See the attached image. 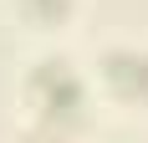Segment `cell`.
Listing matches in <instances>:
<instances>
[{
    "instance_id": "6da1fadb",
    "label": "cell",
    "mask_w": 148,
    "mask_h": 143,
    "mask_svg": "<svg viewBox=\"0 0 148 143\" xmlns=\"http://www.w3.org/2000/svg\"><path fill=\"white\" fill-rule=\"evenodd\" d=\"M31 97H36V107L41 113H77L82 107V82H77V72L66 67V61H46L36 77H31Z\"/></svg>"
},
{
    "instance_id": "7a4b0ae2",
    "label": "cell",
    "mask_w": 148,
    "mask_h": 143,
    "mask_svg": "<svg viewBox=\"0 0 148 143\" xmlns=\"http://www.w3.org/2000/svg\"><path fill=\"white\" fill-rule=\"evenodd\" d=\"M102 72L123 97H143L148 92V51H112Z\"/></svg>"
},
{
    "instance_id": "3957f363",
    "label": "cell",
    "mask_w": 148,
    "mask_h": 143,
    "mask_svg": "<svg viewBox=\"0 0 148 143\" xmlns=\"http://www.w3.org/2000/svg\"><path fill=\"white\" fill-rule=\"evenodd\" d=\"M21 5H26L36 21H56V15H66V5H72V0H21Z\"/></svg>"
}]
</instances>
